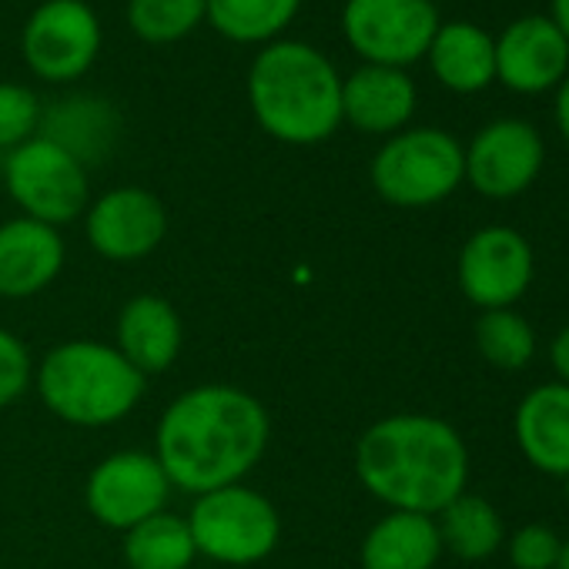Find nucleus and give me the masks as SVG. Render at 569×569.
Here are the masks:
<instances>
[{"instance_id":"nucleus-32","label":"nucleus","mask_w":569,"mask_h":569,"mask_svg":"<svg viewBox=\"0 0 569 569\" xmlns=\"http://www.w3.org/2000/svg\"><path fill=\"white\" fill-rule=\"evenodd\" d=\"M552 24H556V31L566 38V44H569V0H549V14H546Z\"/></svg>"},{"instance_id":"nucleus-2","label":"nucleus","mask_w":569,"mask_h":569,"mask_svg":"<svg viewBox=\"0 0 569 569\" xmlns=\"http://www.w3.org/2000/svg\"><path fill=\"white\" fill-rule=\"evenodd\" d=\"M359 482L396 512L439 516L469 482V449L439 416L399 412L372 422L356 442Z\"/></svg>"},{"instance_id":"nucleus-16","label":"nucleus","mask_w":569,"mask_h":569,"mask_svg":"<svg viewBox=\"0 0 569 569\" xmlns=\"http://www.w3.org/2000/svg\"><path fill=\"white\" fill-rule=\"evenodd\" d=\"M64 268V238L58 228L14 218L0 224V299H31Z\"/></svg>"},{"instance_id":"nucleus-15","label":"nucleus","mask_w":569,"mask_h":569,"mask_svg":"<svg viewBox=\"0 0 569 569\" xmlns=\"http://www.w3.org/2000/svg\"><path fill=\"white\" fill-rule=\"evenodd\" d=\"M419 108V91L409 71L362 64L342 78V121L362 134H399Z\"/></svg>"},{"instance_id":"nucleus-3","label":"nucleus","mask_w":569,"mask_h":569,"mask_svg":"<svg viewBox=\"0 0 569 569\" xmlns=\"http://www.w3.org/2000/svg\"><path fill=\"white\" fill-rule=\"evenodd\" d=\"M244 91L258 128L281 144H322L342 124V74L306 41L264 44Z\"/></svg>"},{"instance_id":"nucleus-13","label":"nucleus","mask_w":569,"mask_h":569,"mask_svg":"<svg viewBox=\"0 0 569 569\" xmlns=\"http://www.w3.org/2000/svg\"><path fill=\"white\" fill-rule=\"evenodd\" d=\"M91 248L108 261H138L158 251L168 234L164 201L138 184L111 188L84 211Z\"/></svg>"},{"instance_id":"nucleus-34","label":"nucleus","mask_w":569,"mask_h":569,"mask_svg":"<svg viewBox=\"0 0 569 569\" xmlns=\"http://www.w3.org/2000/svg\"><path fill=\"white\" fill-rule=\"evenodd\" d=\"M566 502H569V476H566Z\"/></svg>"},{"instance_id":"nucleus-19","label":"nucleus","mask_w":569,"mask_h":569,"mask_svg":"<svg viewBox=\"0 0 569 569\" xmlns=\"http://www.w3.org/2000/svg\"><path fill=\"white\" fill-rule=\"evenodd\" d=\"M38 134L54 141L58 148H64L84 168H91L114 151L118 138H121V118H118L114 104H108L104 98L74 94V98H64V101L51 104L48 111H41Z\"/></svg>"},{"instance_id":"nucleus-20","label":"nucleus","mask_w":569,"mask_h":569,"mask_svg":"<svg viewBox=\"0 0 569 569\" xmlns=\"http://www.w3.org/2000/svg\"><path fill=\"white\" fill-rule=\"evenodd\" d=\"M432 78L452 94H479L496 81V38L469 21L439 24L426 51Z\"/></svg>"},{"instance_id":"nucleus-25","label":"nucleus","mask_w":569,"mask_h":569,"mask_svg":"<svg viewBox=\"0 0 569 569\" xmlns=\"http://www.w3.org/2000/svg\"><path fill=\"white\" fill-rule=\"evenodd\" d=\"M476 349L489 366H496L502 372H516L532 362L536 332L519 312L492 309V312H482L476 322Z\"/></svg>"},{"instance_id":"nucleus-6","label":"nucleus","mask_w":569,"mask_h":569,"mask_svg":"<svg viewBox=\"0 0 569 569\" xmlns=\"http://www.w3.org/2000/svg\"><path fill=\"white\" fill-rule=\"evenodd\" d=\"M188 529L198 556H208L221 566H251L271 556L278 546L281 519L268 496L234 482L194 496Z\"/></svg>"},{"instance_id":"nucleus-10","label":"nucleus","mask_w":569,"mask_h":569,"mask_svg":"<svg viewBox=\"0 0 569 569\" xmlns=\"http://www.w3.org/2000/svg\"><path fill=\"white\" fill-rule=\"evenodd\" d=\"M456 274L462 296L476 309H512L536 278V254L516 228L489 224L466 238Z\"/></svg>"},{"instance_id":"nucleus-22","label":"nucleus","mask_w":569,"mask_h":569,"mask_svg":"<svg viewBox=\"0 0 569 569\" xmlns=\"http://www.w3.org/2000/svg\"><path fill=\"white\" fill-rule=\"evenodd\" d=\"M302 0H204V24L231 44H271L299 18Z\"/></svg>"},{"instance_id":"nucleus-24","label":"nucleus","mask_w":569,"mask_h":569,"mask_svg":"<svg viewBox=\"0 0 569 569\" xmlns=\"http://www.w3.org/2000/svg\"><path fill=\"white\" fill-rule=\"evenodd\" d=\"M198 549L188 519L158 512L124 532L128 569H191Z\"/></svg>"},{"instance_id":"nucleus-29","label":"nucleus","mask_w":569,"mask_h":569,"mask_svg":"<svg viewBox=\"0 0 569 569\" xmlns=\"http://www.w3.org/2000/svg\"><path fill=\"white\" fill-rule=\"evenodd\" d=\"M34 382V362L28 346L8 332L0 329V409L14 406Z\"/></svg>"},{"instance_id":"nucleus-26","label":"nucleus","mask_w":569,"mask_h":569,"mask_svg":"<svg viewBox=\"0 0 569 569\" xmlns=\"http://www.w3.org/2000/svg\"><path fill=\"white\" fill-rule=\"evenodd\" d=\"M124 18L144 44L164 48L204 24V0H128Z\"/></svg>"},{"instance_id":"nucleus-31","label":"nucleus","mask_w":569,"mask_h":569,"mask_svg":"<svg viewBox=\"0 0 569 569\" xmlns=\"http://www.w3.org/2000/svg\"><path fill=\"white\" fill-rule=\"evenodd\" d=\"M552 114H556V128L559 134L569 141V74L556 84V98H552Z\"/></svg>"},{"instance_id":"nucleus-8","label":"nucleus","mask_w":569,"mask_h":569,"mask_svg":"<svg viewBox=\"0 0 569 569\" xmlns=\"http://www.w3.org/2000/svg\"><path fill=\"white\" fill-rule=\"evenodd\" d=\"M439 31V11L429 0H346L342 34L362 64L412 68L426 58Z\"/></svg>"},{"instance_id":"nucleus-9","label":"nucleus","mask_w":569,"mask_h":569,"mask_svg":"<svg viewBox=\"0 0 569 569\" xmlns=\"http://www.w3.org/2000/svg\"><path fill=\"white\" fill-rule=\"evenodd\" d=\"M101 21L84 0H44L21 31L24 64L51 84L84 78L101 54Z\"/></svg>"},{"instance_id":"nucleus-11","label":"nucleus","mask_w":569,"mask_h":569,"mask_svg":"<svg viewBox=\"0 0 569 569\" xmlns=\"http://www.w3.org/2000/svg\"><path fill=\"white\" fill-rule=\"evenodd\" d=\"M171 496V482L154 459V452H111L101 459L84 486V502L91 516L108 529H134L138 522L164 512V502Z\"/></svg>"},{"instance_id":"nucleus-17","label":"nucleus","mask_w":569,"mask_h":569,"mask_svg":"<svg viewBox=\"0 0 569 569\" xmlns=\"http://www.w3.org/2000/svg\"><path fill=\"white\" fill-rule=\"evenodd\" d=\"M512 436L526 462L546 476H569V386L546 382L522 396Z\"/></svg>"},{"instance_id":"nucleus-5","label":"nucleus","mask_w":569,"mask_h":569,"mask_svg":"<svg viewBox=\"0 0 569 569\" xmlns=\"http://www.w3.org/2000/svg\"><path fill=\"white\" fill-rule=\"evenodd\" d=\"M369 178L396 208H432L466 181V154L442 128H406L376 151Z\"/></svg>"},{"instance_id":"nucleus-27","label":"nucleus","mask_w":569,"mask_h":569,"mask_svg":"<svg viewBox=\"0 0 569 569\" xmlns=\"http://www.w3.org/2000/svg\"><path fill=\"white\" fill-rule=\"evenodd\" d=\"M41 128V101L31 88L0 81V151H14Z\"/></svg>"},{"instance_id":"nucleus-28","label":"nucleus","mask_w":569,"mask_h":569,"mask_svg":"<svg viewBox=\"0 0 569 569\" xmlns=\"http://www.w3.org/2000/svg\"><path fill=\"white\" fill-rule=\"evenodd\" d=\"M559 549H562V539L542 522L519 526L509 536V562H512V569H556Z\"/></svg>"},{"instance_id":"nucleus-12","label":"nucleus","mask_w":569,"mask_h":569,"mask_svg":"<svg viewBox=\"0 0 569 569\" xmlns=\"http://www.w3.org/2000/svg\"><path fill=\"white\" fill-rule=\"evenodd\" d=\"M466 181L492 201L522 194L542 171V134L522 118H496L462 148Z\"/></svg>"},{"instance_id":"nucleus-33","label":"nucleus","mask_w":569,"mask_h":569,"mask_svg":"<svg viewBox=\"0 0 569 569\" xmlns=\"http://www.w3.org/2000/svg\"><path fill=\"white\" fill-rule=\"evenodd\" d=\"M556 569H569V542H562L559 559H556Z\"/></svg>"},{"instance_id":"nucleus-7","label":"nucleus","mask_w":569,"mask_h":569,"mask_svg":"<svg viewBox=\"0 0 569 569\" xmlns=\"http://www.w3.org/2000/svg\"><path fill=\"white\" fill-rule=\"evenodd\" d=\"M4 184L24 218L44 221L51 228L78 221L91 204L88 168L41 134L8 151Z\"/></svg>"},{"instance_id":"nucleus-1","label":"nucleus","mask_w":569,"mask_h":569,"mask_svg":"<svg viewBox=\"0 0 569 569\" xmlns=\"http://www.w3.org/2000/svg\"><path fill=\"white\" fill-rule=\"evenodd\" d=\"M271 419L264 406L224 382L181 392L158 419L154 459L171 489L204 496L241 482L264 456Z\"/></svg>"},{"instance_id":"nucleus-14","label":"nucleus","mask_w":569,"mask_h":569,"mask_svg":"<svg viewBox=\"0 0 569 569\" xmlns=\"http://www.w3.org/2000/svg\"><path fill=\"white\" fill-rule=\"evenodd\" d=\"M569 74V44L546 14H526L496 38V81L516 94H546Z\"/></svg>"},{"instance_id":"nucleus-4","label":"nucleus","mask_w":569,"mask_h":569,"mask_svg":"<svg viewBox=\"0 0 569 569\" xmlns=\"http://www.w3.org/2000/svg\"><path fill=\"white\" fill-rule=\"evenodd\" d=\"M34 386L51 416L71 426H114L144 396V376L108 342L71 339L34 369Z\"/></svg>"},{"instance_id":"nucleus-30","label":"nucleus","mask_w":569,"mask_h":569,"mask_svg":"<svg viewBox=\"0 0 569 569\" xmlns=\"http://www.w3.org/2000/svg\"><path fill=\"white\" fill-rule=\"evenodd\" d=\"M549 366L559 376V382L569 386V326H562L559 336L552 339V346H549Z\"/></svg>"},{"instance_id":"nucleus-18","label":"nucleus","mask_w":569,"mask_h":569,"mask_svg":"<svg viewBox=\"0 0 569 569\" xmlns=\"http://www.w3.org/2000/svg\"><path fill=\"white\" fill-rule=\"evenodd\" d=\"M184 346V326L174 306L161 296H134L118 316V352L141 372L171 369Z\"/></svg>"},{"instance_id":"nucleus-21","label":"nucleus","mask_w":569,"mask_h":569,"mask_svg":"<svg viewBox=\"0 0 569 569\" xmlns=\"http://www.w3.org/2000/svg\"><path fill=\"white\" fill-rule=\"evenodd\" d=\"M442 539L436 516L389 512L362 539V569H436Z\"/></svg>"},{"instance_id":"nucleus-35","label":"nucleus","mask_w":569,"mask_h":569,"mask_svg":"<svg viewBox=\"0 0 569 569\" xmlns=\"http://www.w3.org/2000/svg\"><path fill=\"white\" fill-rule=\"evenodd\" d=\"M429 4H439V0H429Z\"/></svg>"},{"instance_id":"nucleus-23","label":"nucleus","mask_w":569,"mask_h":569,"mask_svg":"<svg viewBox=\"0 0 569 569\" xmlns=\"http://www.w3.org/2000/svg\"><path fill=\"white\" fill-rule=\"evenodd\" d=\"M436 526H439L442 549H449L452 556L466 562L489 559L506 542V526H502L499 509L489 499L472 496V492L456 496L436 516Z\"/></svg>"}]
</instances>
